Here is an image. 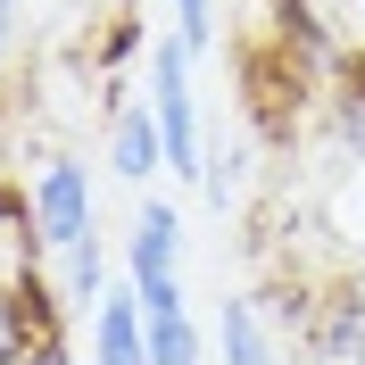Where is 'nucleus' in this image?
Returning <instances> with one entry per match:
<instances>
[{
    "mask_svg": "<svg viewBox=\"0 0 365 365\" xmlns=\"http://www.w3.org/2000/svg\"><path fill=\"white\" fill-rule=\"evenodd\" d=\"M141 67H150V116H158V133H166V175L200 182L207 116H200V91H191V67H200V58H191L175 34H150V42H141Z\"/></svg>",
    "mask_w": 365,
    "mask_h": 365,
    "instance_id": "obj_1",
    "label": "nucleus"
},
{
    "mask_svg": "<svg viewBox=\"0 0 365 365\" xmlns=\"http://www.w3.org/2000/svg\"><path fill=\"white\" fill-rule=\"evenodd\" d=\"M125 282L141 291L150 316H158V307H191V299H182V207L158 200V191H141V207H133V232H125Z\"/></svg>",
    "mask_w": 365,
    "mask_h": 365,
    "instance_id": "obj_2",
    "label": "nucleus"
},
{
    "mask_svg": "<svg viewBox=\"0 0 365 365\" xmlns=\"http://www.w3.org/2000/svg\"><path fill=\"white\" fill-rule=\"evenodd\" d=\"M34 232H42V250H75V241H91L100 232V191H91V166L83 158H42V175H34Z\"/></svg>",
    "mask_w": 365,
    "mask_h": 365,
    "instance_id": "obj_3",
    "label": "nucleus"
},
{
    "mask_svg": "<svg viewBox=\"0 0 365 365\" xmlns=\"http://www.w3.org/2000/svg\"><path fill=\"white\" fill-rule=\"evenodd\" d=\"M58 282H42V266H17L0 282V365H34L58 357Z\"/></svg>",
    "mask_w": 365,
    "mask_h": 365,
    "instance_id": "obj_4",
    "label": "nucleus"
},
{
    "mask_svg": "<svg viewBox=\"0 0 365 365\" xmlns=\"http://www.w3.org/2000/svg\"><path fill=\"white\" fill-rule=\"evenodd\" d=\"M307 357L316 365H365V291L357 282H332L316 299V316H307Z\"/></svg>",
    "mask_w": 365,
    "mask_h": 365,
    "instance_id": "obj_5",
    "label": "nucleus"
},
{
    "mask_svg": "<svg viewBox=\"0 0 365 365\" xmlns=\"http://www.w3.org/2000/svg\"><path fill=\"white\" fill-rule=\"evenodd\" d=\"M108 166L133 191H150V182L166 175V133H158V116H150V100H116L108 116Z\"/></svg>",
    "mask_w": 365,
    "mask_h": 365,
    "instance_id": "obj_6",
    "label": "nucleus"
},
{
    "mask_svg": "<svg viewBox=\"0 0 365 365\" xmlns=\"http://www.w3.org/2000/svg\"><path fill=\"white\" fill-rule=\"evenodd\" d=\"M91 365H150V316L133 282L91 307Z\"/></svg>",
    "mask_w": 365,
    "mask_h": 365,
    "instance_id": "obj_7",
    "label": "nucleus"
},
{
    "mask_svg": "<svg viewBox=\"0 0 365 365\" xmlns=\"http://www.w3.org/2000/svg\"><path fill=\"white\" fill-rule=\"evenodd\" d=\"M58 299H67V307H100V299H108V250H100V232H91V241H75V250H58Z\"/></svg>",
    "mask_w": 365,
    "mask_h": 365,
    "instance_id": "obj_8",
    "label": "nucleus"
},
{
    "mask_svg": "<svg viewBox=\"0 0 365 365\" xmlns=\"http://www.w3.org/2000/svg\"><path fill=\"white\" fill-rule=\"evenodd\" d=\"M150 316V307H141ZM150 365H207V332L191 307H158L150 316Z\"/></svg>",
    "mask_w": 365,
    "mask_h": 365,
    "instance_id": "obj_9",
    "label": "nucleus"
},
{
    "mask_svg": "<svg viewBox=\"0 0 365 365\" xmlns=\"http://www.w3.org/2000/svg\"><path fill=\"white\" fill-rule=\"evenodd\" d=\"M216 341H225V365H282L266 341V316H257V299H225V316H216Z\"/></svg>",
    "mask_w": 365,
    "mask_h": 365,
    "instance_id": "obj_10",
    "label": "nucleus"
},
{
    "mask_svg": "<svg viewBox=\"0 0 365 365\" xmlns=\"http://www.w3.org/2000/svg\"><path fill=\"white\" fill-rule=\"evenodd\" d=\"M166 34H175L191 58H207L216 34H225V25H216V0H166Z\"/></svg>",
    "mask_w": 365,
    "mask_h": 365,
    "instance_id": "obj_11",
    "label": "nucleus"
},
{
    "mask_svg": "<svg viewBox=\"0 0 365 365\" xmlns=\"http://www.w3.org/2000/svg\"><path fill=\"white\" fill-rule=\"evenodd\" d=\"M241 158H250L241 141L207 133V166H200V191H207V200H216V207H225V200H241Z\"/></svg>",
    "mask_w": 365,
    "mask_h": 365,
    "instance_id": "obj_12",
    "label": "nucleus"
},
{
    "mask_svg": "<svg viewBox=\"0 0 365 365\" xmlns=\"http://www.w3.org/2000/svg\"><path fill=\"white\" fill-rule=\"evenodd\" d=\"M9 58H17V0H0V75H9Z\"/></svg>",
    "mask_w": 365,
    "mask_h": 365,
    "instance_id": "obj_13",
    "label": "nucleus"
}]
</instances>
